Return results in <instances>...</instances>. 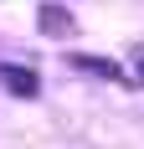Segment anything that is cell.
I'll list each match as a JSON object with an SVG mask.
<instances>
[{"label":"cell","instance_id":"obj_1","mask_svg":"<svg viewBox=\"0 0 144 149\" xmlns=\"http://www.w3.org/2000/svg\"><path fill=\"white\" fill-rule=\"evenodd\" d=\"M36 26H41L46 36L67 41V36H77V15H72L67 5H57V0H41V5H36Z\"/></svg>","mask_w":144,"mask_h":149},{"label":"cell","instance_id":"obj_4","mask_svg":"<svg viewBox=\"0 0 144 149\" xmlns=\"http://www.w3.org/2000/svg\"><path fill=\"white\" fill-rule=\"evenodd\" d=\"M134 82H144V52L134 57Z\"/></svg>","mask_w":144,"mask_h":149},{"label":"cell","instance_id":"obj_3","mask_svg":"<svg viewBox=\"0 0 144 149\" xmlns=\"http://www.w3.org/2000/svg\"><path fill=\"white\" fill-rule=\"evenodd\" d=\"M0 88L15 93V98H36L41 93V77L31 72V67H21V62H0Z\"/></svg>","mask_w":144,"mask_h":149},{"label":"cell","instance_id":"obj_2","mask_svg":"<svg viewBox=\"0 0 144 149\" xmlns=\"http://www.w3.org/2000/svg\"><path fill=\"white\" fill-rule=\"evenodd\" d=\"M67 67H72V72H87V77H98V82H124V67H118L113 57H93V52H67Z\"/></svg>","mask_w":144,"mask_h":149}]
</instances>
